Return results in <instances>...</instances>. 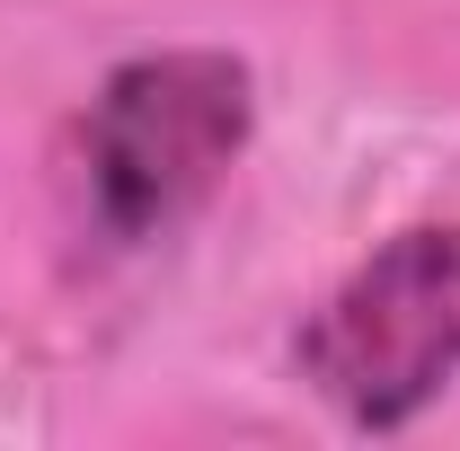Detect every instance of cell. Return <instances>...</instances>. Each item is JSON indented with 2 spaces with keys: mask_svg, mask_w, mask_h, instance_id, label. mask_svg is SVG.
<instances>
[{
  "mask_svg": "<svg viewBox=\"0 0 460 451\" xmlns=\"http://www.w3.org/2000/svg\"><path fill=\"white\" fill-rule=\"evenodd\" d=\"M257 71L222 45H160L98 80L71 124V204L107 248L169 239L248 151Z\"/></svg>",
  "mask_w": 460,
  "mask_h": 451,
  "instance_id": "cell-1",
  "label": "cell"
},
{
  "mask_svg": "<svg viewBox=\"0 0 460 451\" xmlns=\"http://www.w3.org/2000/svg\"><path fill=\"white\" fill-rule=\"evenodd\" d=\"M292 372L354 434L416 425L460 372V222H416L399 239H381L301 319Z\"/></svg>",
  "mask_w": 460,
  "mask_h": 451,
  "instance_id": "cell-2",
  "label": "cell"
}]
</instances>
